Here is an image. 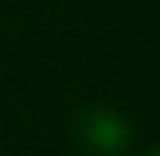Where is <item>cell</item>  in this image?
<instances>
[{
  "mask_svg": "<svg viewBox=\"0 0 160 156\" xmlns=\"http://www.w3.org/2000/svg\"><path fill=\"white\" fill-rule=\"evenodd\" d=\"M78 136L92 156H119L129 143V125L112 109H89L78 119Z\"/></svg>",
  "mask_w": 160,
  "mask_h": 156,
  "instance_id": "1",
  "label": "cell"
},
{
  "mask_svg": "<svg viewBox=\"0 0 160 156\" xmlns=\"http://www.w3.org/2000/svg\"><path fill=\"white\" fill-rule=\"evenodd\" d=\"M143 156H160V153H157V149H147V153H143Z\"/></svg>",
  "mask_w": 160,
  "mask_h": 156,
  "instance_id": "2",
  "label": "cell"
}]
</instances>
